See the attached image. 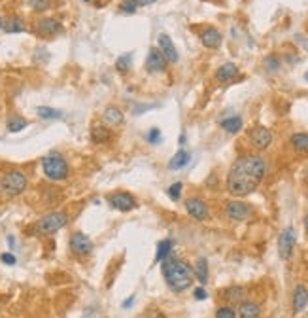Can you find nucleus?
I'll return each mask as SVG.
<instances>
[{"label": "nucleus", "instance_id": "obj_1", "mask_svg": "<svg viewBox=\"0 0 308 318\" xmlns=\"http://www.w3.org/2000/svg\"><path fill=\"white\" fill-rule=\"evenodd\" d=\"M267 174V163L261 155H240L227 174V191L235 197H246L257 190Z\"/></svg>", "mask_w": 308, "mask_h": 318}, {"label": "nucleus", "instance_id": "obj_2", "mask_svg": "<svg viewBox=\"0 0 308 318\" xmlns=\"http://www.w3.org/2000/svg\"><path fill=\"white\" fill-rule=\"evenodd\" d=\"M161 269H163L166 286L172 292L187 290L191 282H193V269L181 258H176V256L170 254L164 262H161Z\"/></svg>", "mask_w": 308, "mask_h": 318}, {"label": "nucleus", "instance_id": "obj_3", "mask_svg": "<svg viewBox=\"0 0 308 318\" xmlns=\"http://www.w3.org/2000/svg\"><path fill=\"white\" fill-rule=\"evenodd\" d=\"M42 171H44L45 178L53 182H61L66 180L68 174H70V169H68V163L61 154H49L42 159Z\"/></svg>", "mask_w": 308, "mask_h": 318}, {"label": "nucleus", "instance_id": "obj_4", "mask_svg": "<svg viewBox=\"0 0 308 318\" xmlns=\"http://www.w3.org/2000/svg\"><path fill=\"white\" fill-rule=\"evenodd\" d=\"M28 180L23 171H8L0 180V190L8 197H17L27 190Z\"/></svg>", "mask_w": 308, "mask_h": 318}, {"label": "nucleus", "instance_id": "obj_5", "mask_svg": "<svg viewBox=\"0 0 308 318\" xmlns=\"http://www.w3.org/2000/svg\"><path fill=\"white\" fill-rule=\"evenodd\" d=\"M68 224V214L66 212H61V210H55V212H49L36 222V233L40 235H51L55 231L63 229L64 226Z\"/></svg>", "mask_w": 308, "mask_h": 318}, {"label": "nucleus", "instance_id": "obj_6", "mask_svg": "<svg viewBox=\"0 0 308 318\" xmlns=\"http://www.w3.org/2000/svg\"><path fill=\"white\" fill-rule=\"evenodd\" d=\"M225 214L231 222H246V220L252 218L254 210L244 201H231V203H227Z\"/></svg>", "mask_w": 308, "mask_h": 318}, {"label": "nucleus", "instance_id": "obj_7", "mask_svg": "<svg viewBox=\"0 0 308 318\" xmlns=\"http://www.w3.org/2000/svg\"><path fill=\"white\" fill-rule=\"evenodd\" d=\"M68 246H70V252L78 258H83V256H89L91 250H93V241L89 239V235H85L82 231H76L72 233L70 241H68Z\"/></svg>", "mask_w": 308, "mask_h": 318}, {"label": "nucleus", "instance_id": "obj_8", "mask_svg": "<svg viewBox=\"0 0 308 318\" xmlns=\"http://www.w3.org/2000/svg\"><path fill=\"white\" fill-rule=\"evenodd\" d=\"M295 243H297V233L293 227H286L280 233L278 239V254L282 260H290L293 250H295Z\"/></svg>", "mask_w": 308, "mask_h": 318}, {"label": "nucleus", "instance_id": "obj_9", "mask_svg": "<svg viewBox=\"0 0 308 318\" xmlns=\"http://www.w3.org/2000/svg\"><path fill=\"white\" fill-rule=\"evenodd\" d=\"M112 209L119 210V212H131V210L138 209V201L127 193V191H118V193H112L108 197Z\"/></svg>", "mask_w": 308, "mask_h": 318}, {"label": "nucleus", "instance_id": "obj_10", "mask_svg": "<svg viewBox=\"0 0 308 318\" xmlns=\"http://www.w3.org/2000/svg\"><path fill=\"white\" fill-rule=\"evenodd\" d=\"M185 210L191 218L199 220V222H206L210 218V210L206 201H202L200 197H189L185 201Z\"/></svg>", "mask_w": 308, "mask_h": 318}, {"label": "nucleus", "instance_id": "obj_11", "mask_svg": "<svg viewBox=\"0 0 308 318\" xmlns=\"http://www.w3.org/2000/svg\"><path fill=\"white\" fill-rule=\"evenodd\" d=\"M250 142L255 150H267L272 142V133L271 129L263 127V125H255L250 131Z\"/></svg>", "mask_w": 308, "mask_h": 318}, {"label": "nucleus", "instance_id": "obj_12", "mask_svg": "<svg viewBox=\"0 0 308 318\" xmlns=\"http://www.w3.org/2000/svg\"><path fill=\"white\" fill-rule=\"evenodd\" d=\"M157 49L161 51V55L164 57V61L166 63H178V59H180V55H178V49H176V45L174 42L170 40L168 34H159L157 38Z\"/></svg>", "mask_w": 308, "mask_h": 318}, {"label": "nucleus", "instance_id": "obj_13", "mask_svg": "<svg viewBox=\"0 0 308 318\" xmlns=\"http://www.w3.org/2000/svg\"><path fill=\"white\" fill-rule=\"evenodd\" d=\"M36 30H38V34H40V36L51 38V36L59 34V32L63 30V25L53 17H44V19H40V21H38Z\"/></svg>", "mask_w": 308, "mask_h": 318}, {"label": "nucleus", "instance_id": "obj_14", "mask_svg": "<svg viewBox=\"0 0 308 318\" xmlns=\"http://www.w3.org/2000/svg\"><path fill=\"white\" fill-rule=\"evenodd\" d=\"M308 305V290L307 286H303V284H297L295 286V290H293V298H291V309L295 315H299L303 311L307 309Z\"/></svg>", "mask_w": 308, "mask_h": 318}, {"label": "nucleus", "instance_id": "obj_15", "mask_svg": "<svg viewBox=\"0 0 308 318\" xmlns=\"http://www.w3.org/2000/svg\"><path fill=\"white\" fill-rule=\"evenodd\" d=\"M164 66H166V61H164V57L161 55V51H159L157 47H152L150 53H148V59H146V68H148V72H152V74L163 72Z\"/></svg>", "mask_w": 308, "mask_h": 318}, {"label": "nucleus", "instance_id": "obj_16", "mask_svg": "<svg viewBox=\"0 0 308 318\" xmlns=\"http://www.w3.org/2000/svg\"><path fill=\"white\" fill-rule=\"evenodd\" d=\"M200 42L204 47H208V49H218L221 42H223V36H221V32H219L216 27H208L202 30V34H200Z\"/></svg>", "mask_w": 308, "mask_h": 318}, {"label": "nucleus", "instance_id": "obj_17", "mask_svg": "<svg viewBox=\"0 0 308 318\" xmlns=\"http://www.w3.org/2000/svg\"><path fill=\"white\" fill-rule=\"evenodd\" d=\"M261 315V307L255 301H240L238 309H236V317L238 318H259Z\"/></svg>", "mask_w": 308, "mask_h": 318}, {"label": "nucleus", "instance_id": "obj_18", "mask_svg": "<svg viewBox=\"0 0 308 318\" xmlns=\"http://www.w3.org/2000/svg\"><path fill=\"white\" fill-rule=\"evenodd\" d=\"M102 121L110 125V127H118L123 123V112L118 106H108V108L102 112Z\"/></svg>", "mask_w": 308, "mask_h": 318}, {"label": "nucleus", "instance_id": "obj_19", "mask_svg": "<svg viewBox=\"0 0 308 318\" xmlns=\"http://www.w3.org/2000/svg\"><path fill=\"white\" fill-rule=\"evenodd\" d=\"M91 140L95 144H106L112 140V131L106 125H93L91 127Z\"/></svg>", "mask_w": 308, "mask_h": 318}, {"label": "nucleus", "instance_id": "obj_20", "mask_svg": "<svg viewBox=\"0 0 308 318\" xmlns=\"http://www.w3.org/2000/svg\"><path fill=\"white\" fill-rule=\"evenodd\" d=\"M236 74H238V66L235 63H225L216 70V80L223 83L231 82L233 78H236Z\"/></svg>", "mask_w": 308, "mask_h": 318}, {"label": "nucleus", "instance_id": "obj_21", "mask_svg": "<svg viewBox=\"0 0 308 318\" xmlns=\"http://www.w3.org/2000/svg\"><path fill=\"white\" fill-rule=\"evenodd\" d=\"M193 275L197 277V281H199L202 286L208 282V260H206V258H199V260L195 262Z\"/></svg>", "mask_w": 308, "mask_h": 318}, {"label": "nucleus", "instance_id": "obj_22", "mask_svg": "<svg viewBox=\"0 0 308 318\" xmlns=\"http://www.w3.org/2000/svg\"><path fill=\"white\" fill-rule=\"evenodd\" d=\"M290 144L297 154H308V135L307 133H295V135H291Z\"/></svg>", "mask_w": 308, "mask_h": 318}, {"label": "nucleus", "instance_id": "obj_23", "mask_svg": "<svg viewBox=\"0 0 308 318\" xmlns=\"http://www.w3.org/2000/svg\"><path fill=\"white\" fill-rule=\"evenodd\" d=\"M189 161H191L189 152H187V150H180V152H176V155L170 159L168 169H170V171H180V169H183V167L189 163Z\"/></svg>", "mask_w": 308, "mask_h": 318}, {"label": "nucleus", "instance_id": "obj_24", "mask_svg": "<svg viewBox=\"0 0 308 318\" xmlns=\"http://www.w3.org/2000/svg\"><path fill=\"white\" fill-rule=\"evenodd\" d=\"M172 248H174V241L172 239H163L159 245H157V254H155V262H164L168 256L172 254Z\"/></svg>", "mask_w": 308, "mask_h": 318}, {"label": "nucleus", "instance_id": "obj_25", "mask_svg": "<svg viewBox=\"0 0 308 318\" xmlns=\"http://www.w3.org/2000/svg\"><path fill=\"white\" fill-rule=\"evenodd\" d=\"M2 28H4L8 34H15V32H23V30H25V23H23L21 17L13 15V17H9L8 21H4V27Z\"/></svg>", "mask_w": 308, "mask_h": 318}, {"label": "nucleus", "instance_id": "obj_26", "mask_svg": "<svg viewBox=\"0 0 308 318\" xmlns=\"http://www.w3.org/2000/svg\"><path fill=\"white\" fill-rule=\"evenodd\" d=\"M221 129H225L227 133L235 135L242 129V118L240 116H233V118H227L221 121Z\"/></svg>", "mask_w": 308, "mask_h": 318}, {"label": "nucleus", "instance_id": "obj_27", "mask_svg": "<svg viewBox=\"0 0 308 318\" xmlns=\"http://www.w3.org/2000/svg\"><path fill=\"white\" fill-rule=\"evenodd\" d=\"M223 298L227 301H231V303H240L242 298H244V288L242 286H231V288H227L223 292Z\"/></svg>", "mask_w": 308, "mask_h": 318}, {"label": "nucleus", "instance_id": "obj_28", "mask_svg": "<svg viewBox=\"0 0 308 318\" xmlns=\"http://www.w3.org/2000/svg\"><path fill=\"white\" fill-rule=\"evenodd\" d=\"M27 125H28V121L25 118H21V116H11V118H8V123H6L9 133H19V131H23Z\"/></svg>", "mask_w": 308, "mask_h": 318}, {"label": "nucleus", "instance_id": "obj_29", "mask_svg": "<svg viewBox=\"0 0 308 318\" xmlns=\"http://www.w3.org/2000/svg\"><path fill=\"white\" fill-rule=\"evenodd\" d=\"M36 114H38V118H42V119H61L63 118V112H61V110L49 108V106H38Z\"/></svg>", "mask_w": 308, "mask_h": 318}, {"label": "nucleus", "instance_id": "obj_30", "mask_svg": "<svg viewBox=\"0 0 308 318\" xmlns=\"http://www.w3.org/2000/svg\"><path fill=\"white\" fill-rule=\"evenodd\" d=\"M131 66H133V53H123L121 57L116 59V68H118L121 74L129 72Z\"/></svg>", "mask_w": 308, "mask_h": 318}, {"label": "nucleus", "instance_id": "obj_31", "mask_svg": "<svg viewBox=\"0 0 308 318\" xmlns=\"http://www.w3.org/2000/svg\"><path fill=\"white\" fill-rule=\"evenodd\" d=\"M181 190H183V184H181V182H174V184H170V188L166 190V193H168L170 201L178 203V201H180V197H181Z\"/></svg>", "mask_w": 308, "mask_h": 318}, {"label": "nucleus", "instance_id": "obj_32", "mask_svg": "<svg viewBox=\"0 0 308 318\" xmlns=\"http://www.w3.org/2000/svg\"><path fill=\"white\" fill-rule=\"evenodd\" d=\"M28 6L32 11H45L51 8V0H28Z\"/></svg>", "mask_w": 308, "mask_h": 318}, {"label": "nucleus", "instance_id": "obj_33", "mask_svg": "<svg viewBox=\"0 0 308 318\" xmlns=\"http://www.w3.org/2000/svg\"><path fill=\"white\" fill-rule=\"evenodd\" d=\"M265 66H267L269 72H276V70L280 68V59H278L276 55H269V57L265 59Z\"/></svg>", "mask_w": 308, "mask_h": 318}, {"label": "nucleus", "instance_id": "obj_34", "mask_svg": "<svg viewBox=\"0 0 308 318\" xmlns=\"http://www.w3.org/2000/svg\"><path fill=\"white\" fill-rule=\"evenodd\" d=\"M146 140L150 142V144H159L161 142V129H150L148 133H146Z\"/></svg>", "mask_w": 308, "mask_h": 318}, {"label": "nucleus", "instance_id": "obj_35", "mask_svg": "<svg viewBox=\"0 0 308 318\" xmlns=\"http://www.w3.org/2000/svg\"><path fill=\"white\" fill-rule=\"evenodd\" d=\"M119 9H121L123 13H135L136 9H138V4H136L135 0H123V2L119 4Z\"/></svg>", "mask_w": 308, "mask_h": 318}, {"label": "nucleus", "instance_id": "obj_36", "mask_svg": "<svg viewBox=\"0 0 308 318\" xmlns=\"http://www.w3.org/2000/svg\"><path fill=\"white\" fill-rule=\"evenodd\" d=\"M216 318H236V311L233 309V307H219L218 311H216Z\"/></svg>", "mask_w": 308, "mask_h": 318}, {"label": "nucleus", "instance_id": "obj_37", "mask_svg": "<svg viewBox=\"0 0 308 318\" xmlns=\"http://www.w3.org/2000/svg\"><path fill=\"white\" fill-rule=\"evenodd\" d=\"M0 260H2L6 265H15V262H17V260H15V256L9 254V252H4V254L0 256Z\"/></svg>", "mask_w": 308, "mask_h": 318}, {"label": "nucleus", "instance_id": "obj_38", "mask_svg": "<svg viewBox=\"0 0 308 318\" xmlns=\"http://www.w3.org/2000/svg\"><path fill=\"white\" fill-rule=\"evenodd\" d=\"M193 296H195V300H197V301H204L206 298H208V294H206V290H204L202 286L193 292Z\"/></svg>", "mask_w": 308, "mask_h": 318}, {"label": "nucleus", "instance_id": "obj_39", "mask_svg": "<svg viewBox=\"0 0 308 318\" xmlns=\"http://www.w3.org/2000/svg\"><path fill=\"white\" fill-rule=\"evenodd\" d=\"M136 4H138V8H140V6H150V4H154L155 0H135Z\"/></svg>", "mask_w": 308, "mask_h": 318}, {"label": "nucleus", "instance_id": "obj_40", "mask_svg": "<svg viewBox=\"0 0 308 318\" xmlns=\"http://www.w3.org/2000/svg\"><path fill=\"white\" fill-rule=\"evenodd\" d=\"M133 303H135V298H133V296H131V298H129V300L125 301V303H123V309H129V307H131V305H133Z\"/></svg>", "mask_w": 308, "mask_h": 318}, {"label": "nucleus", "instance_id": "obj_41", "mask_svg": "<svg viewBox=\"0 0 308 318\" xmlns=\"http://www.w3.org/2000/svg\"><path fill=\"white\" fill-rule=\"evenodd\" d=\"M8 245H9V248H13V246H15V239H13V235L8 237Z\"/></svg>", "mask_w": 308, "mask_h": 318}, {"label": "nucleus", "instance_id": "obj_42", "mask_svg": "<svg viewBox=\"0 0 308 318\" xmlns=\"http://www.w3.org/2000/svg\"><path fill=\"white\" fill-rule=\"evenodd\" d=\"M148 318H164V317L161 315V313H152V315H150Z\"/></svg>", "mask_w": 308, "mask_h": 318}, {"label": "nucleus", "instance_id": "obj_43", "mask_svg": "<svg viewBox=\"0 0 308 318\" xmlns=\"http://www.w3.org/2000/svg\"><path fill=\"white\" fill-rule=\"evenodd\" d=\"M183 144H185V135L180 136V146H183Z\"/></svg>", "mask_w": 308, "mask_h": 318}, {"label": "nucleus", "instance_id": "obj_44", "mask_svg": "<svg viewBox=\"0 0 308 318\" xmlns=\"http://www.w3.org/2000/svg\"><path fill=\"white\" fill-rule=\"evenodd\" d=\"M305 226H307V231H308V214H307V218H305Z\"/></svg>", "mask_w": 308, "mask_h": 318}, {"label": "nucleus", "instance_id": "obj_45", "mask_svg": "<svg viewBox=\"0 0 308 318\" xmlns=\"http://www.w3.org/2000/svg\"><path fill=\"white\" fill-rule=\"evenodd\" d=\"M4 27V21H2V17H0V28Z\"/></svg>", "mask_w": 308, "mask_h": 318}, {"label": "nucleus", "instance_id": "obj_46", "mask_svg": "<svg viewBox=\"0 0 308 318\" xmlns=\"http://www.w3.org/2000/svg\"><path fill=\"white\" fill-rule=\"evenodd\" d=\"M305 80H307V82H308V72H307V74H305Z\"/></svg>", "mask_w": 308, "mask_h": 318}, {"label": "nucleus", "instance_id": "obj_47", "mask_svg": "<svg viewBox=\"0 0 308 318\" xmlns=\"http://www.w3.org/2000/svg\"><path fill=\"white\" fill-rule=\"evenodd\" d=\"M83 2H91V0H83Z\"/></svg>", "mask_w": 308, "mask_h": 318}]
</instances>
